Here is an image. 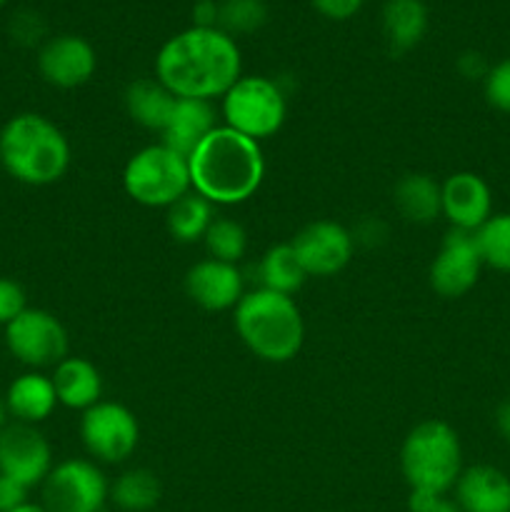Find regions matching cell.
<instances>
[{
    "label": "cell",
    "instance_id": "cell-28",
    "mask_svg": "<svg viewBox=\"0 0 510 512\" xmlns=\"http://www.w3.org/2000/svg\"><path fill=\"white\" fill-rule=\"evenodd\" d=\"M203 243L208 250V258L220 260V263L238 265L248 253V233L238 220L230 218H215L205 233Z\"/></svg>",
    "mask_w": 510,
    "mask_h": 512
},
{
    "label": "cell",
    "instance_id": "cell-6",
    "mask_svg": "<svg viewBox=\"0 0 510 512\" xmlns=\"http://www.w3.org/2000/svg\"><path fill=\"white\" fill-rule=\"evenodd\" d=\"M220 115L223 125L260 143L283 128L288 118V98L278 80L265 75H240L220 98Z\"/></svg>",
    "mask_w": 510,
    "mask_h": 512
},
{
    "label": "cell",
    "instance_id": "cell-17",
    "mask_svg": "<svg viewBox=\"0 0 510 512\" xmlns=\"http://www.w3.org/2000/svg\"><path fill=\"white\" fill-rule=\"evenodd\" d=\"M453 500L463 512H510V475L483 463L463 468Z\"/></svg>",
    "mask_w": 510,
    "mask_h": 512
},
{
    "label": "cell",
    "instance_id": "cell-42",
    "mask_svg": "<svg viewBox=\"0 0 510 512\" xmlns=\"http://www.w3.org/2000/svg\"><path fill=\"white\" fill-rule=\"evenodd\" d=\"M5 3H8V0H0V8H3V5H5Z\"/></svg>",
    "mask_w": 510,
    "mask_h": 512
},
{
    "label": "cell",
    "instance_id": "cell-18",
    "mask_svg": "<svg viewBox=\"0 0 510 512\" xmlns=\"http://www.w3.org/2000/svg\"><path fill=\"white\" fill-rule=\"evenodd\" d=\"M218 125V110L213 108L210 100L178 98L168 125L160 133V143L188 158L203 143L205 135L213 133Z\"/></svg>",
    "mask_w": 510,
    "mask_h": 512
},
{
    "label": "cell",
    "instance_id": "cell-35",
    "mask_svg": "<svg viewBox=\"0 0 510 512\" xmlns=\"http://www.w3.org/2000/svg\"><path fill=\"white\" fill-rule=\"evenodd\" d=\"M28 493L30 490L25 485H20L18 480L0 473V512H10L20 508L23 503H28Z\"/></svg>",
    "mask_w": 510,
    "mask_h": 512
},
{
    "label": "cell",
    "instance_id": "cell-4",
    "mask_svg": "<svg viewBox=\"0 0 510 512\" xmlns=\"http://www.w3.org/2000/svg\"><path fill=\"white\" fill-rule=\"evenodd\" d=\"M233 325L245 348L265 363H288L303 348L305 323L290 295L250 290L233 308Z\"/></svg>",
    "mask_w": 510,
    "mask_h": 512
},
{
    "label": "cell",
    "instance_id": "cell-16",
    "mask_svg": "<svg viewBox=\"0 0 510 512\" xmlns=\"http://www.w3.org/2000/svg\"><path fill=\"white\" fill-rule=\"evenodd\" d=\"M185 293L208 313H223L240 303L245 295V280L238 265L205 258L185 273Z\"/></svg>",
    "mask_w": 510,
    "mask_h": 512
},
{
    "label": "cell",
    "instance_id": "cell-15",
    "mask_svg": "<svg viewBox=\"0 0 510 512\" xmlns=\"http://www.w3.org/2000/svg\"><path fill=\"white\" fill-rule=\"evenodd\" d=\"M440 215L450 228L475 233L493 215V193L478 173L460 170L440 183Z\"/></svg>",
    "mask_w": 510,
    "mask_h": 512
},
{
    "label": "cell",
    "instance_id": "cell-26",
    "mask_svg": "<svg viewBox=\"0 0 510 512\" xmlns=\"http://www.w3.org/2000/svg\"><path fill=\"white\" fill-rule=\"evenodd\" d=\"M258 278L260 288L273 290V293L280 295H290V298H293V295L305 285L308 275H305L293 245L280 243L273 245V248L260 258Z\"/></svg>",
    "mask_w": 510,
    "mask_h": 512
},
{
    "label": "cell",
    "instance_id": "cell-1",
    "mask_svg": "<svg viewBox=\"0 0 510 512\" xmlns=\"http://www.w3.org/2000/svg\"><path fill=\"white\" fill-rule=\"evenodd\" d=\"M243 58L235 38L220 28H185L160 45L155 78L175 98H223L240 78Z\"/></svg>",
    "mask_w": 510,
    "mask_h": 512
},
{
    "label": "cell",
    "instance_id": "cell-25",
    "mask_svg": "<svg viewBox=\"0 0 510 512\" xmlns=\"http://www.w3.org/2000/svg\"><path fill=\"white\" fill-rule=\"evenodd\" d=\"M213 220V203L205 200L203 195L195 193V190H190V193H185L183 198L175 200L168 208V213H165V228H168L170 238L190 245L205 238Z\"/></svg>",
    "mask_w": 510,
    "mask_h": 512
},
{
    "label": "cell",
    "instance_id": "cell-9",
    "mask_svg": "<svg viewBox=\"0 0 510 512\" xmlns=\"http://www.w3.org/2000/svg\"><path fill=\"white\" fill-rule=\"evenodd\" d=\"M80 440L93 463L120 465L138 448V418L125 405L100 400L80 418Z\"/></svg>",
    "mask_w": 510,
    "mask_h": 512
},
{
    "label": "cell",
    "instance_id": "cell-22",
    "mask_svg": "<svg viewBox=\"0 0 510 512\" xmlns=\"http://www.w3.org/2000/svg\"><path fill=\"white\" fill-rule=\"evenodd\" d=\"M175 100L178 98L158 78L133 80L123 93L125 113L130 115V120L153 133H163L173 115Z\"/></svg>",
    "mask_w": 510,
    "mask_h": 512
},
{
    "label": "cell",
    "instance_id": "cell-3",
    "mask_svg": "<svg viewBox=\"0 0 510 512\" xmlns=\"http://www.w3.org/2000/svg\"><path fill=\"white\" fill-rule=\"evenodd\" d=\"M70 143L63 130L40 113H18L0 128V165L23 185L43 188L68 173Z\"/></svg>",
    "mask_w": 510,
    "mask_h": 512
},
{
    "label": "cell",
    "instance_id": "cell-11",
    "mask_svg": "<svg viewBox=\"0 0 510 512\" xmlns=\"http://www.w3.org/2000/svg\"><path fill=\"white\" fill-rule=\"evenodd\" d=\"M483 268V258L475 245V233L450 228L430 263V288L440 298H463L475 288Z\"/></svg>",
    "mask_w": 510,
    "mask_h": 512
},
{
    "label": "cell",
    "instance_id": "cell-31",
    "mask_svg": "<svg viewBox=\"0 0 510 512\" xmlns=\"http://www.w3.org/2000/svg\"><path fill=\"white\" fill-rule=\"evenodd\" d=\"M23 310H28L25 288L13 278H0V325H10Z\"/></svg>",
    "mask_w": 510,
    "mask_h": 512
},
{
    "label": "cell",
    "instance_id": "cell-36",
    "mask_svg": "<svg viewBox=\"0 0 510 512\" xmlns=\"http://www.w3.org/2000/svg\"><path fill=\"white\" fill-rule=\"evenodd\" d=\"M350 233H353L355 248H358V245H368V248H373V245H380L385 238H388V228H385V223H380V220L375 218L360 220V223L355 225V230H350Z\"/></svg>",
    "mask_w": 510,
    "mask_h": 512
},
{
    "label": "cell",
    "instance_id": "cell-39",
    "mask_svg": "<svg viewBox=\"0 0 510 512\" xmlns=\"http://www.w3.org/2000/svg\"><path fill=\"white\" fill-rule=\"evenodd\" d=\"M495 430L505 443H510V398L495 408Z\"/></svg>",
    "mask_w": 510,
    "mask_h": 512
},
{
    "label": "cell",
    "instance_id": "cell-33",
    "mask_svg": "<svg viewBox=\"0 0 510 512\" xmlns=\"http://www.w3.org/2000/svg\"><path fill=\"white\" fill-rule=\"evenodd\" d=\"M408 512H463L450 495H433V493H410L408 495Z\"/></svg>",
    "mask_w": 510,
    "mask_h": 512
},
{
    "label": "cell",
    "instance_id": "cell-13",
    "mask_svg": "<svg viewBox=\"0 0 510 512\" xmlns=\"http://www.w3.org/2000/svg\"><path fill=\"white\" fill-rule=\"evenodd\" d=\"M53 448L35 425L8 423L0 430V473L28 490L43 485L53 470Z\"/></svg>",
    "mask_w": 510,
    "mask_h": 512
},
{
    "label": "cell",
    "instance_id": "cell-10",
    "mask_svg": "<svg viewBox=\"0 0 510 512\" xmlns=\"http://www.w3.org/2000/svg\"><path fill=\"white\" fill-rule=\"evenodd\" d=\"M5 345L18 363L30 370L55 368L68 358V330L43 308H28L10 325H5Z\"/></svg>",
    "mask_w": 510,
    "mask_h": 512
},
{
    "label": "cell",
    "instance_id": "cell-38",
    "mask_svg": "<svg viewBox=\"0 0 510 512\" xmlns=\"http://www.w3.org/2000/svg\"><path fill=\"white\" fill-rule=\"evenodd\" d=\"M190 18H193V28H218L220 0H195Z\"/></svg>",
    "mask_w": 510,
    "mask_h": 512
},
{
    "label": "cell",
    "instance_id": "cell-20",
    "mask_svg": "<svg viewBox=\"0 0 510 512\" xmlns=\"http://www.w3.org/2000/svg\"><path fill=\"white\" fill-rule=\"evenodd\" d=\"M50 378H53L58 403L70 410L85 413L103 398V378H100V370L88 358L68 355V358L55 365Z\"/></svg>",
    "mask_w": 510,
    "mask_h": 512
},
{
    "label": "cell",
    "instance_id": "cell-40",
    "mask_svg": "<svg viewBox=\"0 0 510 512\" xmlns=\"http://www.w3.org/2000/svg\"><path fill=\"white\" fill-rule=\"evenodd\" d=\"M10 512H50L48 508H45L43 503H33V500H28V503H23L20 508L10 510Z\"/></svg>",
    "mask_w": 510,
    "mask_h": 512
},
{
    "label": "cell",
    "instance_id": "cell-7",
    "mask_svg": "<svg viewBox=\"0 0 510 512\" xmlns=\"http://www.w3.org/2000/svg\"><path fill=\"white\" fill-rule=\"evenodd\" d=\"M123 188L138 205L168 210L193 190L188 158L163 143L140 148L125 163Z\"/></svg>",
    "mask_w": 510,
    "mask_h": 512
},
{
    "label": "cell",
    "instance_id": "cell-37",
    "mask_svg": "<svg viewBox=\"0 0 510 512\" xmlns=\"http://www.w3.org/2000/svg\"><path fill=\"white\" fill-rule=\"evenodd\" d=\"M490 65L478 50H465L458 58V73L468 80H483L488 75Z\"/></svg>",
    "mask_w": 510,
    "mask_h": 512
},
{
    "label": "cell",
    "instance_id": "cell-29",
    "mask_svg": "<svg viewBox=\"0 0 510 512\" xmlns=\"http://www.w3.org/2000/svg\"><path fill=\"white\" fill-rule=\"evenodd\" d=\"M265 23H268L265 0H220L218 28L230 38L258 33Z\"/></svg>",
    "mask_w": 510,
    "mask_h": 512
},
{
    "label": "cell",
    "instance_id": "cell-14",
    "mask_svg": "<svg viewBox=\"0 0 510 512\" xmlns=\"http://www.w3.org/2000/svg\"><path fill=\"white\" fill-rule=\"evenodd\" d=\"M95 68H98L95 48L80 35H55L38 48V73L53 88H80L93 78Z\"/></svg>",
    "mask_w": 510,
    "mask_h": 512
},
{
    "label": "cell",
    "instance_id": "cell-21",
    "mask_svg": "<svg viewBox=\"0 0 510 512\" xmlns=\"http://www.w3.org/2000/svg\"><path fill=\"white\" fill-rule=\"evenodd\" d=\"M380 25L388 48L395 55L408 53L428 33V5L423 0H385Z\"/></svg>",
    "mask_w": 510,
    "mask_h": 512
},
{
    "label": "cell",
    "instance_id": "cell-27",
    "mask_svg": "<svg viewBox=\"0 0 510 512\" xmlns=\"http://www.w3.org/2000/svg\"><path fill=\"white\" fill-rule=\"evenodd\" d=\"M475 245L485 268L510 273V213L490 215L488 223L475 230Z\"/></svg>",
    "mask_w": 510,
    "mask_h": 512
},
{
    "label": "cell",
    "instance_id": "cell-12",
    "mask_svg": "<svg viewBox=\"0 0 510 512\" xmlns=\"http://www.w3.org/2000/svg\"><path fill=\"white\" fill-rule=\"evenodd\" d=\"M290 245L308 278L338 275L355 255L353 233L335 220L308 223L303 230H298Z\"/></svg>",
    "mask_w": 510,
    "mask_h": 512
},
{
    "label": "cell",
    "instance_id": "cell-8",
    "mask_svg": "<svg viewBox=\"0 0 510 512\" xmlns=\"http://www.w3.org/2000/svg\"><path fill=\"white\" fill-rule=\"evenodd\" d=\"M108 500L110 483L93 460L55 463L40 485V503L50 512H100Z\"/></svg>",
    "mask_w": 510,
    "mask_h": 512
},
{
    "label": "cell",
    "instance_id": "cell-41",
    "mask_svg": "<svg viewBox=\"0 0 510 512\" xmlns=\"http://www.w3.org/2000/svg\"><path fill=\"white\" fill-rule=\"evenodd\" d=\"M10 423V413H8V405H5V395H0V430Z\"/></svg>",
    "mask_w": 510,
    "mask_h": 512
},
{
    "label": "cell",
    "instance_id": "cell-32",
    "mask_svg": "<svg viewBox=\"0 0 510 512\" xmlns=\"http://www.w3.org/2000/svg\"><path fill=\"white\" fill-rule=\"evenodd\" d=\"M43 30L45 25L43 20H40V15L30 13V10L18 13L13 18V23H10V33H13V38L23 45H43Z\"/></svg>",
    "mask_w": 510,
    "mask_h": 512
},
{
    "label": "cell",
    "instance_id": "cell-30",
    "mask_svg": "<svg viewBox=\"0 0 510 512\" xmlns=\"http://www.w3.org/2000/svg\"><path fill=\"white\" fill-rule=\"evenodd\" d=\"M483 95L490 108L510 115V58L490 65L488 75L483 78Z\"/></svg>",
    "mask_w": 510,
    "mask_h": 512
},
{
    "label": "cell",
    "instance_id": "cell-34",
    "mask_svg": "<svg viewBox=\"0 0 510 512\" xmlns=\"http://www.w3.org/2000/svg\"><path fill=\"white\" fill-rule=\"evenodd\" d=\"M365 0H310L315 10L328 20H348L360 13Z\"/></svg>",
    "mask_w": 510,
    "mask_h": 512
},
{
    "label": "cell",
    "instance_id": "cell-5",
    "mask_svg": "<svg viewBox=\"0 0 510 512\" xmlns=\"http://www.w3.org/2000/svg\"><path fill=\"white\" fill-rule=\"evenodd\" d=\"M400 473L410 493L450 495L463 473V445L445 420H423L400 445Z\"/></svg>",
    "mask_w": 510,
    "mask_h": 512
},
{
    "label": "cell",
    "instance_id": "cell-23",
    "mask_svg": "<svg viewBox=\"0 0 510 512\" xmlns=\"http://www.w3.org/2000/svg\"><path fill=\"white\" fill-rule=\"evenodd\" d=\"M395 210L408 223L430 225L440 215V183L428 173H408L393 188Z\"/></svg>",
    "mask_w": 510,
    "mask_h": 512
},
{
    "label": "cell",
    "instance_id": "cell-2",
    "mask_svg": "<svg viewBox=\"0 0 510 512\" xmlns=\"http://www.w3.org/2000/svg\"><path fill=\"white\" fill-rule=\"evenodd\" d=\"M190 185L213 205H238L258 193L265 178L260 143L220 123L188 155Z\"/></svg>",
    "mask_w": 510,
    "mask_h": 512
},
{
    "label": "cell",
    "instance_id": "cell-24",
    "mask_svg": "<svg viewBox=\"0 0 510 512\" xmlns=\"http://www.w3.org/2000/svg\"><path fill=\"white\" fill-rule=\"evenodd\" d=\"M160 498L163 485L148 468H130L110 483V503L120 512H150Z\"/></svg>",
    "mask_w": 510,
    "mask_h": 512
},
{
    "label": "cell",
    "instance_id": "cell-19",
    "mask_svg": "<svg viewBox=\"0 0 510 512\" xmlns=\"http://www.w3.org/2000/svg\"><path fill=\"white\" fill-rule=\"evenodd\" d=\"M5 405H8V413L15 423H43L60 405L53 378L43 375L40 370H28V373L18 375L5 390Z\"/></svg>",
    "mask_w": 510,
    "mask_h": 512
}]
</instances>
